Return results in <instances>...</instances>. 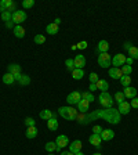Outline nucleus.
Here are the masks:
<instances>
[{
    "mask_svg": "<svg viewBox=\"0 0 138 155\" xmlns=\"http://www.w3.org/2000/svg\"><path fill=\"white\" fill-rule=\"evenodd\" d=\"M87 116H88L90 122L97 119H104L111 125H119L120 120H122V115L119 114L117 108H113V107L112 108H102V110L91 111L90 114L87 112Z\"/></svg>",
    "mask_w": 138,
    "mask_h": 155,
    "instance_id": "f257e3e1",
    "label": "nucleus"
},
{
    "mask_svg": "<svg viewBox=\"0 0 138 155\" xmlns=\"http://www.w3.org/2000/svg\"><path fill=\"white\" fill-rule=\"evenodd\" d=\"M58 114L66 120H76V116L79 114L77 108L72 105H66V107H59L58 108Z\"/></svg>",
    "mask_w": 138,
    "mask_h": 155,
    "instance_id": "f03ea898",
    "label": "nucleus"
},
{
    "mask_svg": "<svg viewBox=\"0 0 138 155\" xmlns=\"http://www.w3.org/2000/svg\"><path fill=\"white\" fill-rule=\"evenodd\" d=\"M98 103L101 104L102 108H112L115 100H113V97L111 96L108 91H104V93H101L100 96H98Z\"/></svg>",
    "mask_w": 138,
    "mask_h": 155,
    "instance_id": "7ed1b4c3",
    "label": "nucleus"
},
{
    "mask_svg": "<svg viewBox=\"0 0 138 155\" xmlns=\"http://www.w3.org/2000/svg\"><path fill=\"white\" fill-rule=\"evenodd\" d=\"M97 62L101 68H109L112 65V57L109 53H101V54H98Z\"/></svg>",
    "mask_w": 138,
    "mask_h": 155,
    "instance_id": "20e7f679",
    "label": "nucleus"
},
{
    "mask_svg": "<svg viewBox=\"0 0 138 155\" xmlns=\"http://www.w3.org/2000/svg\"><path fill=\"white\" fill-rule=\"evenodd\" d=\"M26 18H28V15H26V13L24 10H17L11 15V22H14L15 25H21L22 22H25Z\"/></svg>",
    "mask_w": 138,
    "mask_h": 155,
    "instance_id": "39448f33",
    "label": "nucleus"
},
{
    "mask_svg": "<svg viewBox=\"0 0 138 155\" xmlns=\"http://www.w3.org/2000/svg\"><path fill=\"white\" fill-rule=\"evenodd\" d=\"M80 100H82V93L80 91H71V93L66 96L68 105H77Z\"/></svg>",
    "mask_w": 138,
    "mask_h": 155,
    "instance_id": "423d86ee",
    "label": "nucleus"
},
{
    "mask_svg": "<svg viewBox=\"0 0 138 155\" xmlns=\"http://www.w3.org/2000/svg\"><path fill=\"white\" fill-rule=\"evenodd\" d=\"M55 144H57V151H61L66 145H69V139L65 134H59L57 137V140H55Z\"/></svg>",
    "mask_w": 138,
    "mask_h": 155,
    "instance_id": "0eeeda50",
    "label": "nucleus"
},
{
    "mask_svg": "<svg viewBox=\"0 0 138 155\" xmlns=\"http://www.w3.org/2000/svg\"><path fill=\"white\" fill-rule=\"evenodd\" d=\"M112 64H113V67H117V68L123 67V65L126 64V55L122 54V53L115 54L113 55V58H112Z\"/></svg>",
    "mask_w": 138,
    "mask_h": 155,
    "instance_id": "6e6552de",
    "label": "nucleus"
},
{
    "mask_svg": "<svg viewBox=\"0 0 138 155\" xmlns=\"http://www.w3.org/2000/svg\"><path fill=\"white\" fill-rule=\"evenodd\" d=\"M88 141L90 144H93L94 147L100 150L101 148V143H102V139H101V134H97V133H93V134L88 137Z\"/></svg>",
    "mask_w": 138,
    "mask_h": 155,
    "instance_id": "1a4fd4ad",
    "label": "nucleus"
},
{
    "mask_svg": "<svg viewBox=\"0 0 138 155\" xmlns=\"http://www.w3.org/2000/svg\"><path fill=\"white\" fill-rule=\"evenodd\" d=\"M73 61H75V68L83 69L84 65H86V57H84L83 54H77V55H75Z\"/></svg>",
    "mask_w": 138,
    "mask_h": 155,
    "instance_id": "9d476101",
    "label": "nucleus"
},
{
    "mask_svg": "<svg viewBox=\"0 0 138 155\" xmlns=\"http://www.w3.org/2000/svg\"><path fill=\"white\" fill-rule=\"evenodd\" d=\"M130 110H131V105H130V103H127V101H123L122 104L117 105V111H119L120 115H129Z\"/></svg>",
    "mask_w": 138,
    "mask_h": 155,
    "instance_id": "9b49d317",
    "label": "nucleus"
},
{
    "mask_svg": "<svg viewBox=\"0 0 138 155\" xmlns=\"http://www.w3.org/2000/svg\"><path fill=\"white\" fill-rule=\"evenodd\" d=\"M108 50H109V43L106 42V40H100L98 45H97L95 51L98 54H101V53H108Z\"/></svg>",
    "mask_w": 138,
    "mask_h": 155,
    "instance_id": "f8f14e48",
    "label": "nucleus"
},
{
    "mask_svg": "<svg viewBox=\"0 0 138 155\" xmlns=\"http://www.w3.org/2000/svg\"><path fill=\"white\" fill-rule=\"evenodd\" d=\"M126 98H129V100H133L134 97H137V89L133 86H129V87H124V91H123Z\"/></svg>",
    "mask_w": 138,
    "mask_h": 155,
    "instance_id": "ddd939ff",
    "label": "nucleus"
},
{
    "mask_svg": "<svg viewBox=\"0 0 138 155\" xmlns=\"http://www.w3.org/2000/svg\"><path fill=\"white\" fill-rule=\"evenodd\" d=\"M108 74H109V76L112 78V79H120V78L123 76L122 69L117 68V67H111L109 71H108Z\"/></svg>",
    "mask_w": 138,
    "mask_h": 155,
    "instance_id": "4468645a",
    "label": "nucleus"
},
{
    "mask_svg": "<svg viewBox=\"0 0 138 155\" xmlns=\"http://www.w3.org/2000/svg\"><path fill=\"white\" fill-rule=\"evenodd\" d=\"M82 145H83V143H82L80 140H73V141L69 144V151L76 154V152L82 151Z\"/></svg>",
    "mask_w": 138,
    "mask_h": 155,
    "instance_id": "2eb2a0df",
    "label": "nucleus"
},
{
    "mask_svg": "<svg viewBox=\"0 0 138 155\" xmlns=\"http://www.w3.org/2000/svg\"><path fill=\"white\" fill-rule=\"evenodd\" d=\"M88 107H90V103L87 100H84V98H82V100L79 101V104H77V111H79V112H83V114H87L88 112Z\"/></svg>",
    "mask_w": 138,
    "mask_h": 155,
    "instance_id": "dca6fc26",
    "label": "nucleus"
},
{
    "mask_svg": "<svg viewBox=\"0 0 138 155\" xmlns=\"http://www.w3.org/2000/svg\"><path fill=\"white\" fill-rule=\"evenodd\" d=\"M113 137H115V132H113L112 129H104L102 133H101L102 141H109V140H112Z\"/></svg>",
    "mask_w": 138,
    "mask_h": 155,
    "instance_id": "f3484780",
    "label": "nucleus"
},
{
    "mask_svg": "<svg viewBox=\"0 0 138 155\" xmlns=\"http://www.w3.org/2000/svg\"><path fill=\"white\" fill-rule=\"evenodd\" d=\"M13 32H14V36L18 39L25 38V28H24L22 25H15L13 29Z\"/></svg>",
    "mask_w": 138,
    "mask_h": 155,
    "instance_id": "a211bd4d",
    "label": "nucleus"
},
{
    "mask_svg": "<svg viewBox=\"0 0 138 155\" xmlns=\"http://www.w3.org/2000/svg\"><path fill=\"white\" fill-rule=\"evenodd\" d=\"M97 90H100L101 93H104V91H108V89H109V83L105 81V79H100V81L97 82Z\"/></svg>",
    "mask_w": 138,
    "mask_h": 155,
    "instance_id": "6ab92c4d",
    "label": "nucleus"
},
{
    "mask_svg": "<svg viewBox=\"0 0 138 155\" xmlns=\"http://www.w3.org/2000/svg\"><path fill=\"white\" fill-rule=\"evenodd\" d=\"M76 120H77V123H79V125H83V126H86V125H88V123H90L87 114H83V112H79V114H77Z\"/></svg>",
    "mask_w": 138,
    "mask_h": 155,
    "instance_id": "aec40b11",
    "label": "nucleus"
},
{
    "mask_svg": "<svg viewBox=\"0 0 138 155\" xmlns=\"http://www.w3.org/2000/svg\"><path fill=\"white\" fill-rule=\"evenodd\" d=\"M47 127H48V130H51V132L58 130V119L55 116H53L51 119L47 120Z\"/></svg>",
    "mask_w": 138,
    "mask_h": 155,
    "instance_id": "412c9836",
    "label": "nucleus"
},
{
    "mask_svg": "<svg viewBox=\"0 0 138 155\" xmlns=\"http://www.w3.org/2000/svg\"><path fill=\"white\" fill-rule=\"evenodd\" d=\"M37 127L36 126H32V127H26V132H25V136L26 139H35L37 136Z\"/></svg>",
    "mask_w": 138,
    "mask_h": 155,
    "instance_id": "4be33fe9",
    "label": "nucleus"
},
{
    "mask_svg": "<svg viewBox=\"0 0 138 155\" xmlns=\"http://www.w3.org/2000/svg\"><path fill=\"white\" fill-rule=\"evenodd\" d=\"M71 74H72V78H73L75 81H82L84 78V71L83 69H79V68H75Z\"/></svg>",
    "mask_w": 138,
    "mask_h": 155,
    "instance_id": "5701e85b",
    "label": "nucleus"
},
{
    "mask_svg": "<svg viewBox=\"0 0 138 155\" xmlns=\"http://www.w3.org/2000/svg\"><path fill=\"white\" fill-rule=\"evenodd\" d=\"M58 26L59 25H57V24H54V22H51V24H48L47 26H46V32L48 33V35H57L58 33Z\"/></svg>",
    "mask_w": 138,
    "mask_h": 155,
    "instance_id": "b1692460",
    "label": "nucleus"
},
{
    "mask_svg": "<svg viewBox=\"0 0 138 155\" xmlns=\"http://www.w3.org/2000/svg\"><path fill=\"white\" fill-rule=\"evenodd\" d=\"M21 71H22V67L19 64H10L8 65V74L15 75V74H21Z\"/></svg>",
    "mask_w": 138,
    "mask_h": 155,
    "instance_id": "393cba45",
    "label": "nucleus"
},
{
    "mask_svg": "<svg viewBox=\"0 0 138 155\" xmlns=\"http://www.w3.org/2000/svg\"><path fill=\"white\" fill-rule=\"evenodd\" d=\"M44 150L48 154H53L54 151H57V144H55V141H47L44 145Z\"/></svg>",
    "mask_w": 138,
    "mask_h": 155,
    "instance_id": "a878e982",
    "label": "nucleus"
},
{
    "mask_svg": "<svg viewBox=\"0 0 138 155\" xmlns=\"http://www.w3.org/2000/svg\"><path fill=\"white\" fill-rule=\"evenodd\" d=\"M119 81H120V83H122L123 87H129L130 84H131V81H133V79H131V76H129V75H123V76L120 78Z\"/></svg>",
    "mask_w": 138,
    "mask_h": 155,
    "instance_id": "bb28decb",
    "label": "nucleus"
},
{
    "mask_svg": "<svg viewBox=\"0 0 138 155\" xmlns=\"http://www.w3.org/2000/svg\"><path fill=\"white\" fill-rule=\"evenodd\" d=\"M53 114L54 112L50 110H43V111H40V118H42L43 120H48L53 118Z\"/></svg>",
    "mask_w": 138,
    "mask_h": 155,
    "instance_id": "cd10ccee",
    "label": "nucleus"
},
{
    "mask_svg": "<svg viewBox=\"0 0 138 155\" xmlns=\"http://www.w3.org/2000/svg\"><path fill=\"white\" fill-rule=\"evenodd\" d=\"M82 98H84V100H87L88 101V103H93L94 100H95V97H94V94L91 93V91H83V93H82Z\"/></svg>",
    "mask_w": 138,
    "mask_h": 155,
    "instance_id": "c85d7f7f",
    "label": "nucleus"
},
{
    "mask_svg": "<svg viewBox=\"0 0 138 155\" xmlns=\"http://www.w3.org/2000/svg\"><path fill=\"white\" fill-rule=\"evenodd\" d=\"M14 76L11 74H8V72H7V74H4L3 75V83L4 84H13L14 83Z\"/></svg>",
    "mask_w": 138,
    "mask_h": 155,
    "instance_id": "c756f323",
    "label": "nucleus"
},
{
    "mask_svg": "<svg viewBox=\"0 0 138 155\" xmlns=\"http://www.w3.org/2000/svg\"><path fill=\"white\" fill-rule=\"evenodd\" d=\"M124 94H123V91H116L115 93V97H113V100L116 101V103H117V105H119V104H122L123 101H124Z\"/></svg>",
    "mask_w": 138,
    "mask_h": 155,
    "instance_id": "7c9ffc66",
    "label": "nucleus"
},
{
    "mask_svg": "<svg viewBox=\"0 0 138 155\" xmlns=\"http://www.w3.org/2000/svg\"><path fill=\"white\" fill-rule=\"evenodd\" d=\"M127 53H129V57L130 58H133V60H138V47L133 46V47L130 48Z\"/></svg>",
    "mask_w": 138,
    "mask_h": 155,
    "instance_id": "2f4dec72",
    "label": "nucleus"
},
{
    "mask_svg": "<svg viewBox=\"0 0 138 155\" xmlns=\"http://www.w3.org/2000/svg\"><path fill=\"white\" fill-rule=\"evenodd\" d=\"M11 15H13V14L10 13V11H4V13H2L0 14V18L3 19V22H11Z\"/></svg>",
    "mask_w": 138,
    "mask_h": 155,
    "instance_id": "473e14b6",
    "label": "nucleus"
},
{
    "mask_svg": "<svg viewBox=\"0 0 138 155\" xmlns=\"http://www.w3.org/2000/svg\"><path fill=\"white\" fill-rule=\"evenodd\" d=\"M120 69H122V74L123 75H131V72H133V65H127V64H124L123 65L122 68H120Z\"/></svg>",
    "mask_w": 138,
    "mask_h": 155,
    "instance_id": "72a5a7b5",
    "label": "nucleus"
},
{
    "mask_svg": "<svg viewBox=\"0 0 138 155\" xmlns=\"http://www.w3.org/2000/svg\"><path fill=\"white\" fill-rule=\"evenodd\" d=\"M21 86H28L29 83H30V78L28 76V75H22L21 76V79H19V82H18Z\"/></svg>",
    "mask_w": 138,
    "mask_h": 155,
    "instance_id": "f704fd0d",
    "label": "nucleus"
},
{
    "mask_svg": "<svg viewBox=\"0 0 138 155\" xmlns=\"http://www.w3.org/2000/svg\"><path fill=\"white\" fill-rule=\"evenodd\" d=\"M65 65H66V69L69 72H72L75 69V61H73V58H68L66 61H65Z\"/></svg>",
    "mask_w": 138,
    "mask_h": 155,
    "instance_id": "c9c22d12",
    "label": "nucleus"
},
{
    "mask_svg": "<svg viewBox=\"0 0 138 155\" xmlns=\"http://www.w3.org/2000/svg\"><path fill=\"white\" fill-rule=\"evenodd\" d=\"M88 81H90V83H97V82L100 81V76H98L97 72H90V75H88Z\"/></svg>",
    "mask_w": 138,
    "mask_h": 155,
    "instance_id": "e433bc0d",
    "label": "nucleus"
},
{
    "mask_svg": "<svg viewBox=\"0 0 138 155\" xmlns=\"http://www.w3.org/2000/svg\"><path fill=\"white\" fill-rule=\"evenodd\" d=\"M33 40H35L36 45H43V43L46 42V36H44V35H40V33H39V35H36L35 38H33Z\"/></svg>",
    "mask_w": 138,
    "mask_h": 155,
    "instance_id": "4c0bfd02",
    "label": "nucleus"
},
{
    "mask_svg": "<svg viewBox=\"0 0 138 155\" xmlns=\"http://www.w3.org/2000/svg\"><path fill=\"white\" fill-rule=\"evenodd\" d=\"M24 123H25L26 127H32V126H36V120L33 119V118H30V116H28V118H25V120H24Z\"/></svg>",
    "mask_w": 138,
    "mask_h": 155,
    "instance_id": "58836bf2",
    "label": "nucleus"
},
{
    "mask_svg": "<svg viewBox=\"0 0 138 155\" xmlns=\"http://www.w3.org/2000/svg\"><path fill=\"white\" fill-rule=\"evenodd\" d=\"M35 6V0H24L22 2V7L24 8H32V7Z\"/></svg>",
    "mask_w": 138,
    "mask_h": 155,
    "instance_id": "ea45409f",
    "label": "nucleus"
},
{
    "mask_svg": "<svg viewBox=\"0 0 138 155\" xmlns=\"http://www.w3.org/2000/svg\"><path fill=\"white\" fill-rule=\"evenodd\" d=\"M87 46H88V43H87L86 40H82V42H79V43L76 45V47L79 48V50H86Z\"/></svg>",
    "mask_w": 138,
    "mask_h": 155,
    "instance_id": "a19ab883",
    "label": "nucleus"
},
{
    "mask_svg": "<svg viewBox=\"0 0 138 155\" xmlns=\"http://www.w3.org/2000/svg\"><path fill=\"white\" fill-rule=\"evenodd\" d=\"M102 126H100V125H94L93 126V133H97V134H101L102 133Z\"/></svg>",
    "mask_w": 138,
    "mask_h": 155,
    "instance_id": "79ce46f5",
    "label": "nucleus"
},
{
    "mask_svg": "<svg viewBox=\"0 0 138 155\" xmlns=\"http://www.w3.org/2000/svg\"><path fill=\"white\" fill-rule=\"evenodd\" d=\"M130 105H131V108H135V110H137L138 108V97H134V98L130 101Z\"/></svg>",
    "mask_w": 138,
    "mask_h": 155,
    "instance_id": "37998d69",
    "label": "nucleus"
},
{
    "mask_svg": "<svg viewBox=\"0 0 138 155\" xmlns=\"http://www.w3.org/2000/svg\"><path fill=\"white\" fill-rule=\"evenodd\" d=\"M133 46H134V45H133L131 42H124V43H123V48H124L126 51H129V50L133 47Z\"/></svg>",
    "mask_w": 138,
    "mask_h": 155,
    "instance_id": "c03bdc74",
    "label": "nucleus"
},
{
    "mask_svg": "<svg viewBox=\"0 0 138 155\" xmlns=\"http://www.w3.org/2000/svg\"><path fill=\"white\" fill-rule=\"evenodd\" d=\"M95 90H97V84L95 83H90V86H88V91L93 93V91H95Z\"/></svg>",
    "mask_w": 138,
    "mask_h": 155,
    "instance_id": "a18cd8bd",
    "label": "nucleus"
},
{
    "mask_svg": "<svg viewBox=\"0 0 138 155\" xmlns=\"http://www.w3.org/2000/svg\"><path fill=\"white\" fill-rule=\"evenodd\" d=\"M13 76H14V81L19 82V79H21V76H22V74H15V75H13Z\"/></svg>",
    "mask_w": 138,
    "mask_h": 155,
    "instance_id": "49530a36",
    "label": "nucleus"
},
{
    "mask_svg": "<svg viewBox=\"0 0 138 155\" xmlns=\"http://www.w3.org/2000/svg\"><path fill=\"white\" fill-rule=\"evenodd\" d=\"M133 61H134L133 58H130V57H126V64H127V65H131V64H133Z\"/></svg>",
    "mask_w": 138,
    "mask_h": 155,
    "instance_id": "de8ad7c7",
    "label": "nucleus"
},
{
    "mask_svg": "<svg viewBox=\"0 0 138 155\" xmlns=\"http://www.w3.org/2000/svg\"><path fill=\"white\" fill-rule=\"evenodd\" d=\"M61 155H75V154L73 152H71V151H62Z\"/></svg>",
    "mask_w": 138,
    "mask_h": 155,
    "instance_id": "09e8293b",
    "label": "nucleus"
},
{
    "mask_svg": "<svg viewBox=\"0 0 138 155\" xmlns=\"http://www.w3.org/2000/svg\"><path fill=\"white\" fill-rule=\"evenodd\" d=\"M6 26H7V28H8V29H14L13 22H7V24H6Z\"/></svg>",
    "mask_w": 138,
    "mask_h": 155,
    "instance_id": "8fccbe9b",
    "label": "nucleus"
},
{
    "mask_svg": "<svg viewBox=\"0 0 138 155\" xmlns=\"http://www.w3.org/2000/svg\"><path fill=\"white\" fill-rule=\"evenodd\" d=\"M54 24L59 25V24H61V18H55V19H54Z\"/></svg>",
    "mask_w": 138,
    "mask_h": 155,
    "instance_id": "3c124183",
    "label": "nucleus"
},
{
    "mask_svg": "<svg viewBox=\"0 0 138 155\" xmlns=\"http://www.w3.org/2000/svg\"><path fill=\"white\" fill-rule=\"evenodd\" d=\"M75 155H84V154H83V152H82V151H79V152H76V154H75Z\"/></svg>",
    "mask_w": 138,
    "mask_h": 155,
    "instance_id": "603ef678",
    "label": "nucleus"
},
{
    "mask_svg": "<svg viewBox=\"0 0 138 155\" xmlns=\"http://www.w3.org/2000/svg\"><path fill=\"white\" fill-rule=\"evenodd\" d=\"M91 155H102L101 152H95V154H91Z\"/></svg>",
    "mask_w": 138,
    "mask_h": 155,
    "instance_id": "864d4df0",
    "label": "nucleus"
},
{
    "mask_svg": "<svg viewBox=\"0 0 138 155\" xmlns=\"http://www.w3.org/2000/svg\"><path fill=\"white\" fill-rule=\"evenodd\" d=\"M48 155H54V154H48Z\"/></svg>",
    "mask_w": 138,
    "mask_h": 155,
    "instance_id": "5fc2aeb1",
    "label": "nucleus"
}]
</instances>
